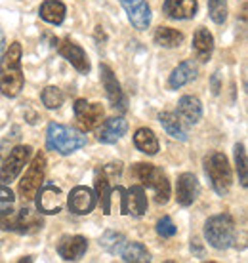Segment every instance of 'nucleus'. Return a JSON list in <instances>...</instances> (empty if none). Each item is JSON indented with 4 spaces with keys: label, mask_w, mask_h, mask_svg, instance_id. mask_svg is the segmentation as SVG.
Here are the masks:
<instances>
[{
    "label": "nucleus",
    "mask_w": 248,
    "mask_h": 263,
    "mask_svg": "<svg viewBox=\"0 0 248 263\" xmlns=\"http://www.w3.org/2000/svg\"><path fill=\"white\" fill-rule=\"evenodd\" d=\"M25 77L21 69V44L12 42L0 58V92L6 98H17L23 90Z\"/></svg>",
    "instance_id": "nucleus-1"
},
{
    "label": "nucleus",
    "mask_w": 248,
    "mask_h": 263,
    "mask_svg": "<svg viewBox=\"0 0 248 263\" xmlns=\"http://www.w3.org/2000/svg\"><path fill=\"white\" fill-rule=\"evenodd\" d=\"M86 145V136L77 128L50 122L46 130V147L59 155H71Z\"/></svg>",
    "instance_id": "nucleus-2"
},
{
    "label": "nucleus",
    "mask_w": 248,
    "mask_h": 263,
    "mask_svg": "<svg viewBox=\"0 0 248 263\" xmlns=\"http://www.w3.org/2000/svg\"><path fill=\"white\" fill-rule=\"evenodd\" d=\"M204 238L216 250H227L237 238V227L229 214H218L206 219L204 223Z\"/></svg>",
    "instance_id": "nucleus-3"
},
{
    "label": "nucleus",
    "mask_w": 248,
    "mask_h": 263,
    "mask_svg": "<svg viewBox=\"0 0 248 263\" xmlns=\"http://www.w3.org/2000/svg\"><path fill=\"white\" fill-rule=\"evenodd\" d=\"M204 172H206L214 191L225 197L233 183V172H231L227 157L220 151L210 153L208 157L204 158Z\"/></svg>",
    "instance_id": "nucleus-4"
},
{
    "label": "nucleus",
    "mask_w": 248,
    "mask_h": 263,
    "mask_svg": "<svg viewBox=\"0 0 248 263\" xmlns=\"http://www.w3.org/2000/svg\"><path fill=\"white\" fill-rule=\"evenodd\" d=\"M134 176H136L145 187H149L153 189L155 193V200L157 204H166L170 200V183H168V178H166V174H164L161 168L153 164H147V162H137L134 168Z\"/></svg>",
    "instance_id": "nucleus-5"
},
{
    "label": "nucleus",
    "mask_w": 248,
    "mask_h": 263,
    "mask_svg": "<svg viewBox=\"0 0 248 263\" xmlns=\"http://www.w3.org/2000/svg\"><path fill=\"white\" fill-rule=\"evenodd\" d=\"M42 216L39 212H33L31 208H21L15 216L6 214V216H0V227L6 231H15L21 235H33L37 231L42 229Z\"/></svg>",
    "instance_id": "nucleus-6"
},
{
    "label": "nucleus",
    "mask_w": 248,
    "mask_h": 263,
    "mask_svg": "<svg viewBox=\"0 0 248 263\" xmlns=\"http://www.w3.org/2000/svg\"><path fill=\"white\" fill-rule=\"evenodd\" d=\"M44 174H46V157L44 153L39 151L34 155L33 162L29 164V168L25 170V174H23V178L20 181V195L23 200L34 198L39 187L44 183Z\"/></svg>",
    "instance_id": "nucleus-7"
},
{
    "label": "nucleus",
    "mask_w": 248,
    "mask_h": 263,
    "mask_svg": "<svg viewBox=\"0 0 248 263\" xmlns=\"http://www.w3.org/2000/svg\"><path fill=\"white\" fill-rule=\"evenodd\" d=\"M31 155H33V147L31 145H17V147H13L10 155L6 157V160H4L2 168H0V183H12L13 179L23 172Z\"/></svg>",
    "instance_id": "nucleus-8"
},
{
    "label": "nucleus",
    "mask_w": 248,
    "mask_h": 263,
    "mask_svg": "<svg viewBox=\"0 0 248 263\" xmlns=\"http://www.w3.org/2000/svg\"><path fill=\"white\" fill-rule=\"evenodd\" d=\"M117 193H120V212L134 217H141L147 212V197L141 185H132L128 189L117 187Z\"/></svg>",
    "instance_id": "nucleus-9"
},
{
    "label": "nucleus",
    "mask_w": 248,
    "mask_h": 263,
    "mask_svg": "<svg viewBox=\"0 0 248 263\" xmlns=\"http://www.w3.org/2000/svg\"><path fill=\"white\" fill-rule=\"evenodd\" d=\"M34 197H37V210L40 214H58V212H61L63 204H65L63 191L54 183L40 185Z\"/></svg>",
    "instance_id": "nucleus-10"
},
{
    "label": "nucleus",
    "mask_w": 248,
    "mask_h": 263,
    "mask_svg": "<svg viewBox=\"0 0 248 263\" xmlns=\"http://www.w3.org/2000/svg\"><path fill=\"white\" fill-rule=\"evenodd\" d=\"M75 117H77L79 126L84 132L94 130L98 124H101L103 107L99 103H88L86 99H77L75 101Z\"/></svg>",
    "instance_id": "nucleus-11"
},
{
    "label": "nucleus",
    "mask_w": 248,
    "mask_h": 263,
    "mask_svg": "<svg viewBox=\"0 0 248 263\" xmlns=\"http://www.w3.org/2000/svg\"><path fill=\"white\" fill-rule=\"evenodd\" d=\"M99 77H101V84L105 88V93L111 101L113 109H120V111H126V98H124L122 90H120V84H118L117 77L109 65L101 63L99 65Z\"/></svg>",
    "instance_id": "nucleus-12"
},
{
    "label": "nucleus",
    "mask_w": 248,
    "mask_h": 263,
    "mask_svg": "<svg viewBox=\"0 0 248 263\" xmlns=\"http://www.w3.org/2000/svg\"><path fill=\"white\" fill-rule=\"evenodd\" d=\"M124 12L128 13L132 27L137 31H145L151 25V8L147 0H118Z\"/></svg>",
    "instance_id": "nucleus-13"
},
{
    "label": "nucleus",
    "mask_w": 248,
    "mask_h": 263,
    "mask_svg": "<svg viewBox=\"0 0 248 263\" xmlns=\"http://www.w3.org/2000/svg\"><path fill=\"white\" fill-rule=\"evenodd\" d=\"M96 202H98V198H96V193L88 189V187H75L67 198V204H69V210L73 214H77V216H86V214H90L94 208H96Z\"/></svg>",
    "instance_id": "nucleus-14"
},
{
    "label": "nucleus",
    "mask_w": 248,
    "mask_h": 263,
    "mask_svg": "<svg viewBox=\"0 0 248 263\" xmlns=\"http://www.w3.org/2000/svg\"><path fill=\"white\" fill-rule=\"evenodd\" d=\"M58 50L79 72H82V74H88V72H90V61H88V55H86V52L77 44V42H73L71 39H63L61 42H59Z\"/></svg>",
    "instance_id": "nucleus-15"
},
{
    "label": "nucleus",
    "mask_w": 248,
    "mask_h": 263,
    "mask_svg": "<svg viewBox=\"0 0 248 263\" xmlns=\"http://www.w3.org/2000/svg\"><path fill=\"white\" fill-rule=\"evenodd\" d=\"M199 191H201V185H199V179L193 174H182L178 178V185H176L178 204L191 206L197 200V197H199Z\"/></svg>",
    "instance_id": "nucleus-16"
},
{
    "label": "nucleus",
    "mask_w": 248,
    "mask_h": 263,
    "mask_svg": "<svg viewBox=\"0 0 248 263\" xmlns=\"http://www.w3.org/2000/svg\"><path fill=\"white\" fill-rule=\"evenodd\" d=\"M86 250H88V240L80 235H75V237H63L58 244V254L65 261H77L84 256Z\"/></svg>",
    "instance_id": "nucleus-17"
},
{
    "label": "nucleus",
    "mask_w": 248,
    "mask_h": 263,
    "mask_svg": "<svg viewBox=\"0 0 248 263\" xmlns=\"http://www.w3.org/2000/svg\"><path fill=\"white\" fill-rule=\"evenodd\" d=\"M126 132H128V122H126L122 117H115V119L105 120L103 124L99 126L98 141L99 143H107V145L117 143Z\"/></svg>",
    "instance_id": "nucleus-18"
},
{
    "label": "nucleus",
    "mask_w": 248,
    "mask_h": 263,
    "mask_svg": "<svg viewBox=\"0 0 248 263\" xmlns=\"http://www.w3.org/2000/svg\"><path fill=\"white\" fill-rule=\"evenodd\" d=\"M158 120H161L163 128L166 130V134L172 136L174 139L185 141V139L189 138V124H187L178 112H170V111L161 112V115H158Z\"/></svg>",
    "instance_id": "nucleus-19"
},
{
    "label": "nucleus",
    "mask_w": 248,
    "mask_h": 263,
    "mask_svg": "<svg viewBox=\"0 0 248 263\" xmlns=\"http://www.w3.org/2000/svg\"><path fill=\"white\" fill-rule=\"evenodd\" d=\"M197 72H199V67L193 60H185L182 61L180 65L172 71L168 79V88L170 90H180L182 86L189 84L191 80L197 79Z\"/></svg>",
    "instance_id": "nucleus-20"
},
{
    "label": "nucleus",
    "mask_w": 248,
    "mask_h": 263,
    "mask_svg": "<svg viewBox=\"0 0 248 263\" xmlns=\"http://www.w3.org/2000/svg\"><path fill=\"white\" fill-rule=\"evenodd\" d=\"M163 10L172 20H193L197 13V0H164Z\"/></svg>",
    "instance_id": "nucleus-21"
},
{
    "label": "nucleus",
    "mask_w": 248,
    "mask_h": 263,
    "mask_svg": "<svg viewBox=\"0 0 248 263\" xmlns=\"http://www.w3.org/2000/svg\"><path fill=\"white\" fill-rule=\"evenodd\" d=\"M193 52H195L197 60L206 63V61L212 58V52H214V36L208 29H197V33L193 34Z\"/></svg>",
    "instance_id": "nucleus-22"
},
{
    "label": "nucleus",
    "mask_w": 248,
    "mask_h": 263,
    "mask_svg": "<svg viewBox=\"0 0 248 263\" xmlns=\"http://www.w3.org/2000/svg\"><path fill=\"white\" fill-rule=\"evenodd\" d=\"M178 115L189 126L197 124L199 120L203 119V105H201L199 98H195V96H183L178 101Z\"/></svg>",
    "instance_id": "nucleus-23"
},
{
    "label": "nucleus",
    "mask_w": 248,
    "mask_h": 263,
    "mask_svg": "<svg viewBox=\"0 0 248 263\" xmlns=\"http://www.w3.org/2000/svg\"><path fill=\"white\" fill-rule=\"evenodd\" d=\"M39 13L46 23H50V25H61L63 20H65L67 8L59 0H46V2H42Z\"/></svg>",
    "instance_id": "nucleus-24"
},
{
    "label": "nucleus",
    "mask_w": 248,
    "mask_h": 263,
    "mask_svg": "<svg viewBox=\"0 0 248 263\" xmlns=\"http://www.w3.org/2000/svg\"><path fill=\"white\" fill-rule=\"evenodd\" d=\"M94 185H96V197L99 198L101 202V208H103V214H111V183H109V178L105 176L103 170L96 172V179H94Z\"/></svg>",
    "instance_id": "nucleus-25"
},
{
    "label": "nucleus",
    "mask_w": 248,
    "mask_h": 263,
    "mask_svg": "<svg viewBox=\"0 0 248 263\" xmlns=\"http://www.w3.org/2000/svg\"><path fill=\"white\" fill-rule=\"evenodd\" d=\"M134 145L137 151L145 153V155H157L158 153V139L155 132L149 128H139L134 134Z\"/></svg>",
    "instance_id": "nucleus-26"
},
{
    "label": "nucleus",
    "mask_w": 248,
    "mask_h": 263,
    "mask_svg": "<svg viewBox=\"0 0 248 263\" xmlns=\"http://www.w3.org/2000/svg\"><path fill=\"white\" fill-rule=\"evenodd\" d=\"M122 261L126 263H147L151 261V254L147 252L141 242H126L124 248L120 250Z\"/></svg>",
    "instance_id": "nucleus-27"
},
{
    "label": "nucleus",
    "mask_w": 248,
    "mask_h": 263,
    "mask_svg": "<svg viewBox=\"0 0 248 263\" xmlns=\"http://www.w3.org/2000/svg\"><path fill=\"white\" fill-rule=\"evenodd\" d=\"M153 39H155V44L161 48H176L183 42V34L172 27H158Z\"/></svg>",
    "instance_id": "nucleus-28"
},
{
    "label": "nucleus",
    "mask_w": 248,
    "mask_h": 263,
    "mask_svg": "<svg viewBox=\"0 0 248 263\" xmlns=\"http://www.w3.org/2000/svg\"><path fill=\"white\" fill-rule=\"evenodd\" d=\"M99 244L109 254H120V250H122L124 244H126V237H124L122 233H117V231H105Z\"/></svg>",
    "instance_id": "nucleus-29"
},
{
    "label": "nucleus",
    "mask_w": 248,
    "mask_h": 263,
    "mask_svg": "<svg viewBox=\"0 0 248 263\" xmlns=\"http://www.w3.org/2000/svg\"><path fill=\"white\" fill-rule=\"evenodd\" d=\"M235 166L239 174V181L242 187L248 185V162H246V147L242 143L235 145Z\"/></svg>",
    "instance_id": "nucleus-30"
},
{
    "label": "nucleus",
    "mask_w": 248,
    "mask_h": 263,
    "mask_svg": "<svg viewBox=\"0 0 248 263\" xmlns=\"http://www.w3.org/2000/svg\"><path fill=\"white\" fill-rule=\"evenodd\" d=\"M42 103H44L48 109H59V107L63 105V101H65V96H63V92L59 90L58 86H48V88H44L42 90Z\"/></svg>",
    "instance_id": "nucleus-31"
},
{
    "label": "nucleus",
    "mask_w": 248,
    "mask_h": 263,
    "mask_svg": "<svg viewBox=\"0 0 248 263\" xmlns=\"http://www.w3.org/2000/svg\"><path fill=\"white\" fill-rule=\"evenodd\" d=\"M208 12L212 21L222 25L227 20V0H208Z\"/></svg>",
    "instance_id": "nucleus-32"
},
{
    "label": "nucleus",
    "mask_w": 248,
    "mask_h": 263,
    "mask_svg": "<svg viewBox=\"0 0 248 263\" xmlns=\"http://www.w3.org/2000/svg\"><path fill=\"white\" fill-rule=\"evenodd\" d=\"M13 206H15V197H13L12 189L0 183V216L12 214Z\"/></svg>",
    "instance_id": "nucleus-33"
},
{
    "label": "nucleus",
    "mask_w": 248,
    "mask_h": 263,
    "mask_svg": "<svg viewBox=\"0 0 248 263\" xmlns=\"http://www.w3.org/2000/svg\"><path fill=\"white\" fill-rule=\"evenodd\" d=\"M157 233L163 238H170V237H174V235L178 233V227L174 225V221H172L168 216H163L157 221Z\"/></svg>",
    "instance_id": "nucleus-34"
},
{
    "label": "nucleus",
    "mask_w": 248,
    "mask_h": 263,
    "mask_svg": "<svg viewBox=\"0 0 248 263\" xmlns=\"http://www.w3.org/2000/svg\"><path fill=\"white\" fill-rule=\"evenodd\" d=\"M191 252L199 257H204V248H203V244H201L199 238H193V240H191Z\"/></svg>",
    "instance_id": "nucleus-35"
},
{
    "label": "nucleus",
    "mask_w": 248,
    "mask_h": 263,
    "mask_svg": "<svg viewBox=\"0 0 248 263\" xmlns=\"http://www.w3.org/2000/svg\"><path fill=\"white\" fill-rule=\"evenodd\" d=\"M220 72H214L212 74V92H214V96H218L220 93Z\"/></svg>",
    "instance_id": "nucleus-36"
},
{
    "label": "nucleus",
    "mask_w": 248,
    "mask_h": 263,
    "mask_svg": "<svg viewBox=\"0 0 248 263\" xmlns=\"http://www.w3.org/2000/svg\"><path fill=\"white\" fill-rule=\"evenodd\" d=\"M4 50H6V39H4V33L0 31V58H2Z\"/></svg>",
    "instance_id": "nucleus-37"
}]
</instances>
